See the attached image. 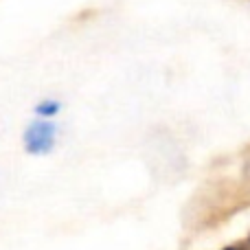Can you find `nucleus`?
Masks as SVG:
<instances>
[{
    "label": "nucleus",
    "mask_w": 250,
    "mask_h": 250,
    "mask_svg": "<svg viewBox=\"0 0 250 250\" xmlns=\"http://www.w3.org/2000/svg\"><path fill=\"white\" fill-rule=\"evenodd\" d=\"M57 110H60V104H55V101H44V104H40L38 108H35V112L42 119H51L57 114Z\"/></svg>",
    "instance_id": "f03ea898"
},
{
    "label": "nucleus",
    "mask_w": 250,
    "mask_h": 250,
    "mask_svg": "<svg viewBox=\"0 0 250 250\" xmlns=\"http://www.w3.org/2000/svg\"><path fill=\"white\" fill-rule=\"evenodd\" d=\"M224 250H250V235L246 239H239V242L230 244V246H226Z\"/></svg>",
    "instance_id": "7ed1b4c3"
},
{
    "label": "nucleus",
    "mask_w": 250,
    "mask_h": 250,
    "mask_svg": "<svg viewBox=\"0 0 250 250\" xmlns=\"http://www.w3.org/2000/svg\"><path fill=\"white\" fill-rule=\"evenodd\" d=\"M55 125H53L48 119H40V121H33L26 127L24 132V147L31 154H46L48 149H53L55 145Z\"/></svg>",
    "instance_id": "f257e3e1"
}]
</instances>
